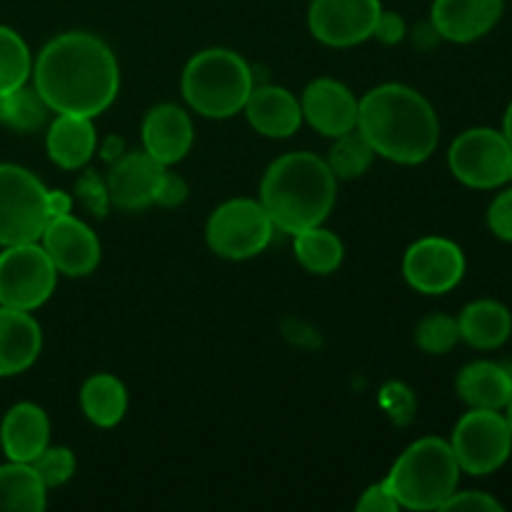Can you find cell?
Returning a JSON list of instances; mask_svg holds the SVG:
<instances>
[{
    "mask_svg": "<svg viewBox=\"0 0 512 512\" xmlns=\"http://www.w3.org/2000/svg\"><path fill=\"white\" fill-rule=\"evenodd\" d=\"M35 90L50 110L63 115L105 113L118 98L120 68L108 43L90 33H63L35 60Z\"/></svg>",
    "mask_w": 512,
    "mask_h": 512,
    "instance_id": "cell-1",
    "label": "cell"
},
{
    "mask_svg": "<svg viewBox=\"0 0 512 512\" xmlns=\"http://www.w3.org/2000/svg\"><path fill=\"white\" fill-rule=\"evenodd\" d=\"M358 130L375 155L400 165H420L435 153L440 120L430 100L403 83H385L360 98Z\"/></svg>",
    "mask_w": 512,
    "mask_h": 512,
    "instance_id": "cell-2",
    "label": "cell"
},
{
    "mask_svg": "<svg viewBox=\"0 0 512 512\" xmlns=\"http://www.w3.org/2000/svg\"><path fill=\"white\" fill-rule=\"evenodd\" d=\"M338 198V178L315 153L280 155L268 165L260 183V203L283 233L323 225Z\"/></svg>",
    "mask_w": 512,
    "mask_h": 512,
    "instance_id": "cell-3",
    "label": "cell"
},
{
    "mask_svg": "<svg viewBox=\"0 0 512 512\" xmlns=\"http://www.w3.org/2000/svg\"><path fill=\"white\" fill-rule=\"evenodd\" d=\"M180 88L195 113L223 120L245 108V100L255 88L253 70L235 50L208 48L188 60Z\"/></svg>",
    "mask_w": 512,
    "mask_h": 512,
    "instance_id": "cell-4",
    "label": "cell"
},
{
    "mask_svg": "<svg viewBox=\"0 0 512 512\" xmlns=\"http://www.w3.org/2000/svg\"><path fill=\"white\" fill-rule=\"evenodd\" d=\"M460 465L443 438H420L395 460L385 483L400 508L440 510L458 490Z\"/></svg>",
    "mask_w": 512,
    "mask_h": 512,
    "instance_id": "cell-5",
    "label": "cell"
},
{
    "mask_svg": "<svg viewBox=\"0 0 512 512\" xmlns=\"http://www.w3.org/2000/svg\"><path fill=\"white\" fill-rule=\"evenodd\" d=\"M48 188L30 170L0 163V245L35 243L48 225Z\"/></svg>",
    "mask_w": 512,
    "mask_h": 512,
    "instance_id": "cell-6",
    "label": "cell"
},
{
    "mask_svg": "<svg viewBox=\"0 0 512 512\" xmlns=\"http://www.w3.org/2000/svg\"><path fill=\"white\" fill-rule=\"evenodd\" d=\"M448 443L463 473L473 478L498 473L512 455V433L505 410L470 408L455 423Z\"/></svg>",
    "mask_w": 512,
    "mask_h": 512,
    "instance_id": "cell-7",
    "label": "cell"
},
{
    "mask_svg": "<svg viewBox=\"0 0 512 512\" xmlns=\"http://www.w3.org/2000/svg\"><path fill=\"white\" fill-rule=\"evenodd\" d=\"M275 225L263 203L253 198H233L213 210L205 225L208 248L225 260H250L270 245Z\"/></svg>",
    "mask_w": 512,
    "mask_h": 512,
    "instance_id": "cell-8",
    "label": "cell"
},
{
    "mask_svg": "<svg viewBox=\"0 0 512 512\" xmlns=\"http://www.w3.org/2000/svg\"><path fill=\"white\" fill-rule=\"evenodd\" d=\"M58 285V268L43 245H8L0 253V305L15 310H38Z\"/></svg>",
    "mask_w": 512,
    "mask_h": 512,
    "instance_id": "cell-9",
    "label": "cell"
},
{
    "mask_svg": "<svg viewBox=\"0 0 512 512\" xmlns=\"http://www.w3.org/2000/svg\"><path fill=\"white\" fill-rule=\"evenodd\" d=\"M448 165L455 180L468 188H503L512 180V148L503 130L470 128L450 145Z\"/></svg>",
    "mask_w": 512,
    "mask_h": 512,
    "instance_id": "cell-10",
    "label": "cell"
},
{
    "mask_svg": "<svg viewBox=\"0 0 512 512\" xmlns=\"http://www.w3.org/2000/svg\"><path fill=\"white\" fill-rule=\"evenodd\" d=\"M463 248L455 240L428 235L405 250L403 275L413 290L423 295H445L458 288L465 278Z\"/></svg>",
    "mask_w": 512,
    "mask_h": 512,
    "instance_id": "cell-11",
    "label": "cell"
},
{
    "mask_svg": "<svg viewBox=\"0 0 512 512\" xmlns=\"http://www.w3.org/2000/svg\"><path fill=\"white\" fill-rule=\"evenodd\" d=\"M380 13V0H313L308 8V28L323 45L350 48L373 38Z\"/></svg>",
    "mask_w": 512,
    "mask_h": 512,
    "instance_id": "cell-12",
    "label": "cell"
},
{
    "mask_svg": "<svg viewBox=\"0 0 512 512\" xmlns=\"http://www.w3.org/2000/svg\"><path fill=\"white\" fill-rule=\"evenodd\" d=\"M43 248L50 255L58 273L68 278H85L100 265V240L90 225L75 215H55L48 220L43 235Z\"/></svg>",
    "mask_w": 512,
    "mask_h": 512,
    "instance_id": "cell-13",
    "label": "cell"
},
{
    "mask_svg": "<svg viewBox=\"0 0 512 512\" xmlns=\"http://www.w3.org/2000/svg\"><path fill=\"white\" fill-rule=\"evenodd\" d=\"M168 175L163 163L150 158L145 150L123 153L115 158L108 173V198L120 210H143L158 203L160 188Z\"/></svg>",
    "mask_w": 512,
    "mask_h": 512,
    "instance_id": "cell-14",
    "label": "cell"
},
{
    "mask_svg": "<svg viewBox=\"0 0 512 512\" xmlns=\"http://www.w3.org/2000/svg\"><path fill=\"white\" fill-rule=\"evenodd\" d=\"M300 108H303V118L308 120L310 128H315L325 138H338V135L358 128L360 100L355 98L348 85L335 78L313 80L305 88Z\"/></svg>",
    "mask_w": 512,
    "mask_h": 512,
    "instance_id": "cell-15",
    "label": "cell"
},
{
    "mask_svg": "<svg viewBox=\"0 0 512 512\" xmlns=\"http://www.w3.org/2000/svg\"><path fill=\"white\" fill-rule=\"evenodd\" d=\"M505 13V0H433L430 25L448 43H475L485 38Z\"/></svg>",
    "mask_w": 512,
    "mask_h": 512,
    "instance_id": "cell-16",
    "label": "cell"
},
{
    "mask_svg": "<svg viewBox=\"0 0 512 512\" xmlns=\"http://www.w3.org/2000/svg\"><path fill=\"white\" fill-rule=\"evenodd\" d=\"M193 140V120L180 105L160 103L145 115L143 150L165 168L180 163L193 148Z\"/></svg>",
    "mask_w": 512,
    "mask_h": 512,
    "instance_id": "cell-17",
    "label": "cell"
},
{
    "mask_svg": "<svg viewBox=\"0 0 512 512\" xmlns=\"http://www.w3.org/2000/svg\"><path fill=\"white\" fill-rule=\"evenodd\" d=\"M248 123L265 138H290L303 123L300 100L280 85H260L250 90L243 108Z\"/></svg>",
    "mask_w": 512,
    "mask_h": 512,
    "instance_id": "cell-18",
    "label": "cell"
},
{
    "mask_svg": "<svg viewBox=\"0 0 512 512\" xmlns=\"http://www.w3.org/2000/svg\"><path fill=\"white\" fill-rule=\"evenodd\" d=\"M0 445L8 460L33 463L50 445V420L35 403H18L5 413L0 425Z\"/></svg>",
    "mask_w": 512,
    "mask_h": 512,
    "instance_id": "cell-19",
    "label": "cell"
},
{
    "mask_svg": "<svg viewBox=\"0 0 512 512\" xmlns=\"http://www.w3.org/2000/svg\"><path fill=\"white\" fill-rule=\"evenodd\" d=\"M43 348L40 325L28 310L0 305V378L25 373Z\"/></svg>",
    "mask_w": 512,
    "mask_h": 512,
    "instance_id": "cell-20",
    "label": "cell"
},
{
    "mask_svg": "<svg viewBox=\"0 0 512 512\" xmlns=\"http://www.w3.org/2000/svg\"><path fill=\"white\" fill-rule=\"evenodd\" d=\"M455 393L468 408L505 410L512 400V363L473 360L455 378Z\"/></svg>",
    "mask_w": 512,
    "mask_h": 512,
    "instance_id": "cell-21",
    "label": "cell"
},
{
    "mask_svg": "<svg viewBox=\"0 0 512 512\" xmlns=\"http://www.w3.org/2000/svg\"><path fill=\"white\" fill-rule=\"evenodd\" d=\"M45 148L50 160L65 170H78L88 163L98 148V133H95L93 118L85 115H63L50 123L45 135Z\"/></svg>",
    "mask_w": 512,
    "mask_h": 512,
    "instance_id": "cell-22",
    "label": "cell"
},
{
    "mask_svg": "<svg viewBox=\"0 0 512 512\" xmlns=\"http://www.w3.org/2000/svg\"><path fill=\"white\" fill-rule=\"evenodd\" d=\"M460 340L475 350L503 348L512 335V313L505 303L480 298L465 305L458 315Z\"/></svg>",
    "mask_w": 512,
    "mask_h": 512,
    "instance_id": "cell-23",
    "label": "cell"
},
{
    "mask_svg": "<svg viewBox=\"0 0 512 512\" xmlns=\"http://www.w3.org/2000/svg\"><path fill=\"white\" fill-rule=\"evenodd\" d=\"M80 408L98 428H115L128 410V390L115 375L98 373L80 388Z\"/></svg>",
    "mask_w": 512,
    "mask_h": 512,
    "instance_id": "cell-24",
    "label": "cell"
},
{
    "mask_svg": "<svg viewBox=\"0 0 512 512\" xmlns=\"http://www.w3.org/2000/svg\"><path fill=\"white\" fill-rule=\"evenodd\" d=\"M48 505V488L30 463L0 465V510L40 512Z\"/></svg>",
    "mask_w": 512,
    "mask_h": 512,
    "instance_id": "cell-25",
    "label": "cell"
},
{
    "mask_svg": "<svg viewBox=\"0 0 512 512\" xmlns=\"http://www.w3.org/2000/svg\"><path fill=\"white\" fill-rule=\"evenodd\" d=\"M293 250L298 263L303 265L308 273L315 275H328L335 273L343 263V243L333 230H325L323 225L315 228L300 230L293 235Z\"/></svg>",
    "mask_w": 512,
    "mask_h": 512,
    "instance_id": "cell-26",
    "label": "cell"
},
{
    "mask_svg": "<svg viewBox=\"0 0 512 512\" xmlns=\"http://www.w3.org/2000/svg\"><path fill=\"white\" fill-rule=\"evenodd\" d=\"M33 73L28 43L8 25H0V95L23 88Z\"/></svg>",
    "mask_w": 512,
    "mask_h": 512,
    "instance_id": "cell-27",
    "label": "cell"
},
{
    "mask_svg": "<svg viewBox=\"0 0 512 512\" xmlns=\"http://www.w3.org/2000/svg\"><path fill=\"white\" fill-rule=\"evenodd\" d=\"M48 110L50 108L35 88H25L23 85L13 93L0 95V123L20 130V133L38 130L48 120Z\"/></svg>",
    "mask_w": 512,
    "mask_h": 512,
    "instance_id": "cell-28",
    "label": "cell"
},
{
    "mask_svg": "<svg viewBox=\"0 0 512 512\" xmlns=\"http://www.w3.org/2000/svg\"><path fill=\"white\" fill-rule=\"evenodd\" d=\"M375 150L370 148V143L365 140V135L358 128L350 130V133L338 135L330 148V155L325 163L330 165V170L335 173V178L353 180L360 175L368 173V168L373 165Z\"/></svg>",
    "mask_w": 512,
    "mask_h": 512,
    "instance_id": "cell-29",
    "label": "cell"
},
{
    "mask_svg": "<svg viewBox=\"0 0 512 512\" xmlns=\"http://www.w3.org/2000/svg\"><path fill=\"white\" fill-rule=\"evenodd\" d=\"M415 343L428 355H448L460 343L458 318L448 313H430L415 328Z\"/></svg>",
    "mask_w": 512,
    "mask_h": 512,
    "instance_id": "cell-30",
    "label": "cell"
},
{
    "mask_svg": "<svg viewBox=\"0 0 512 512\" xmlns=\"http://www.w3.org/2000/svg\"><path fill=\"white\" fill-rule=\"evenodd\" d=\"M30 465L40 475L45 488H60L75 475V455L63 445H55V448L48 445Z\"/></svg>",
    "mask_w": 512,
    "mask_h": 512,
    "instance_id": "cell-31",
    "label": "cell"
},
{
    "mask_svg": "<svg viewBox=\"0 0 512 512\" xmlns=\"http://www.w3.org/2000/svg\"><path fill=\"white\" fill-rule=\"evenodd\" d=\"M488 228L503 243H512V188H505L488 205Z\"/></svg>",
    "mask_w": 512,
    "mask_h": 512,
    "instance_id": "cell-32",
    "label": "cell"
},
{
    "mask_svg": "<svg viewBox=\"0 0 512 512\" xmlns=\"http://www.w3.org/2000/svg\"><path fill=\"white\" fill-rule=\"evenodd\" d=\"M443 512L453 510H465V512H503V503L495 500L490 493H483V490H455L445 505L440 508Z\"/></svg>",
    "mask_w": 512,
    "mask_h": 512,
    "instance_id": "cell-33",
    "label": "cell"
},
{
    "mask_svg": "<svg viewBox=\"0 0 512 512\" xmlns=\"http://www.w3.org/2000/svg\"><path fill=\"white\" fill-rule=\"evenodd\" d=\"M355 510H360V512H398L400 505H398V500H395L390 485L383 480V483L370 485V488L365 490L363 498H360L358 505H355Z\"/></svg>",
    "mask_w": 512,
    "mask_h": 512,
    "instance_id": "cell-34",
    "label": "cell"
},
{
    "mask_svg": "<svg viewBox=\"0 0 512 512\" xmlns=\"http://www.w3.org/2000/svg\"><path fill=\"white\" fill-rule=\"evenodd\" d=\"M405 33H408L405 20L400 18L398 13H390V10H383V13H380L378 23H375V30H373L375 38L385 45L400 43V40L405 38Z\"/></svg>",
    "mask_w": 512,
    "mask_h": 512,
    "instance_id": "cell-35",
    "label": "cell"
},
{
    "mask_svg": "<svg viewBox=\"0 0 512 512\" xmlns=\"http://www.w3.org/2000/svg\"><path fill=\"white\" fill-rule=\"evenodd\" d=\"M383 405L388 410H395L393 415L398 413H405V418H413V410H415V398L413 393H410L405 385L395 383V385H388V388L383 390Z\"/></svg>",
    "mask_w": 512,
    "mask_h": 512,
    "instance_id": "cell-36",
    "label": "cell"
},
{
    "mask_svg": "<svg viewBox=\"0 0 512 512\" xmlns=\"http://www.w3.org/2000/svg\"><path fill=\"white\" fill-rule=\"evenodd\" d=\"M185 193H188V188H185L183 180L178 178V175H165L163 180V188H160V195H158V203L163 205H175L180 203V200L185 198Z\"/></svg>",
    "mask_w": 512,
    "mask_h": 512,
    "instance_id": "cell-37",
    "label": "cell"
},
{
    "mask_svg": "<svg viewBox=\"0 0 512 512\" xmlns=\"http://www.w3.org/2000/svg\"><path fill=\"white\" fill-rule=\"evenodd\" d=\"M70 205H73V200H70L68 195L63 193V190H48V213H50V218H55V215L70 213Z\"/></svg>",
    "mask_w": 512,
    "mask_h": 512,
    "instance_id": "cell-38",
    "label": "cell"
},
{
    "mask_svg": "<svg viewBox=\"0 0 512 512\" xmlns=\"http://www.w3.org/2000/svg\"><path fill=\"white\" fill-rule=\"evenodd\" d=\"M503 135H505V140H508L510 148H512V100H510L508 110H505V118H503Z\"/></svg>",
    "mask_w": 512,
    "mask_h": 512,
    "instance_id": "cell-39",
    "label": "cell"
},
{
    "mask_svg": "<svg viewBox=\"0 0 512 512\" xmlns=\"http://www.w3.org/2000/svg\"><path fill=\"white\" fill-rule=\"evenodd\" d=\"M505 418H508L510 433H512V400H510V403H508V408H505Z\"/></svg>",
    "mask_w": 512,
    "mask_h": 512,
    "instance_id": "cell-40",
    "label": "cell"
}]
</instances>
